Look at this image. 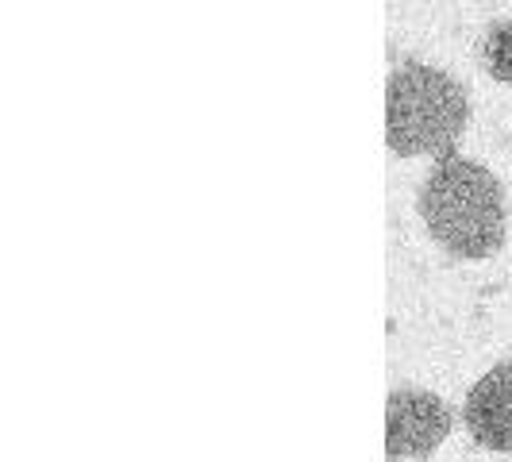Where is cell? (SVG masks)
<instances>
[{"instance_id":"4","label":"cell","mask_w":512,"mask_h":462,"mask_svg":"<svg viewBox=\"0 0 512 462\" xmlns=\"http://www.w3.org/2000/svg\"><path fill=\"white\" fill-rule=\"evenodd\" d=\"M462 424L478 447L512 455V359L497 362L470 385L462 405Z\"/></svg>"},{"instance_id":"2","label":"cell","mask_w":512,"mask_h":462,"mask_svg":"<svg viewBox=\"0 0 512 462\" xmlns=\"http://www.w3.org/2000/svg\"><path fill=\"white\" fill-rule=\"evenodd\" d=\"M470 124L466 89L424 62L397 66L385 85V143L401 158H443Z\"/></svg>"},{"instance_id":"5","label":"cell","mask_w":512,"mask_h":462,"mask_svg":"<svg viewBox=\"0 0 512 462\" xmlns=\"http://www.w3.org/2000/svg\"><path fill=\"white\" fill-rule=\"evenodd\" d=\"M482 66L497 81L512 85V20H497L482 35Z\"/></svg>"},{"instance_id":"1","label":"cell","mask_w":512,"mask_h":462,"mask_svg":"<svg viewBox=\"0 0 512 462\" xmlns=\"http://www.w3.org/2000/svg\"><path fill=\"white\" fill-rule=\"evenodd\" d=\"M420 216L439 247L462 262H482L505 247L509 208L505 189L493 170L462 158L443 154L420 185Z\"/></svg>"},{"instance_id":"3","label":"cell","mask_w":512,"mask_h":462,"mask_svg":"<svg viewBox=\"0 0 512 462\" xmlns=\"http://www.w3.org/2000/svg\"><path fill=\"white\" fill-rule=\"evenodd\" d=\"M455 428V412L428 389H393L385 401V451L389 459H428Z\"/></svg>"}]
</instances>
